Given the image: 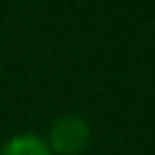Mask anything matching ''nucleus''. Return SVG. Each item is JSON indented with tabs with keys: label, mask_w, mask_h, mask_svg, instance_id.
Masks as SVG:
<instances>
[{
	"label": "nucleus",
	"mask_w": 155,
	"mask_h": 155,
	"mask_svg": "<svg viewBox=\"0 0 155 155\" xmlns=\"http://www.w3.org/2000/svg\"><path fill=\"white\" fill-rule=\"evenodd\" d=\"M46 143L53 155H78L90 143V124L78 114H63L48 126Z\"/></svg>",
	"instance_id": "obj_1"
},
{
	"label": "nucleus",
	"mask_w": 155,
	"mask_h": 155,
	"mask_svg": "<svg viewBox=\"0 0 155 155\" xmlns=\"http://www.w3.org/2000/svg\"><path fill=\"white\" fill-rule=\"evenodd\" d=\"M0 155H53L46 138L39 133H15L0 148Z\"/></svg>",
	"instance_id": "obj_2"
}]
</instances>
